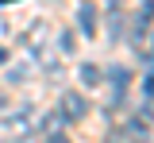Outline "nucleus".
<instances>
[{
    "instance_id": "nucleus-1",
    "label": "nucleus",
    "mask_w": 154,
    "mask_h": 143,
    "mask_svg": "<svg viewBox=\"0 0 154 143\" xmlns=\"http://www.w3.org/2000/svg\"><path fill=\"white\" fill-rule=\"evenodd\" d=\"M77 23H81V35H85V39L96 35V8L93 4H81V8H77Z\"/></svg>"
},
{
    "instance_id": "nucleus-2",
    "label": "nucleus",
    "mask_w": 154,
    "mask_h": 143,
    "mask_svg": "<svg viewBox=\"0 0 154 143\" xmlns=\"http://www.w3.org/2000/svg\"><path fill=\"white\" fill-rule=\"evenodd\" d=\"M85 108H89V104H85V97H77V93H69V97L62 101V112H66L69 120H73V116H85Z\"/></svg>"
},
{
    "instance_id": "nucleus-3",
    "label": "nucleus",
    "mask_w": 154,
    "mask_h": 143,
    "mask_svg": "<svg viewBox=\"0 0 154 143\" xmlns=\"http://www.w3.org/2000/svg\"><path fill=\"white\" fill-rule=\"evenodd\" d=\"M108 78H112V85H116V104H119L123 85H127V70H123V66H112V70H108Z\"/></svg>"
},
{
    "instance_id": "nucleus-4",
    "label": "nucleus",
    "mask_w": 154,
    "mask_h": 143,
    "mask_svg": "<svg viewBox=\"0 0 154 143\" xmlns=\"http://www.w3.org/2000/svg\"><path fill=\"white\" fill-rule=\"evenodd\" d=\"M81 78H85V85H96L100 81V70L96 66H81Z\"/></svg>"
},
{
    "instance_id": "nucleus-5",
    "label": "nucleus",
    "mask_w": 154,
    "mask_h": 143,
    "mask_svg": "<svg viewBox=\"0 0 154 143\" xmlns=\"http://www.w3.org/2000/svg\"><path fill=\"white\" fill-rule=\"evenodd\" d=\"M46 143H69V139H66L62 132H54V135H50V139H46Z\"/></svg>"
},
{
    "instance_id": "nucleus-6",
    "label": "nucleus",
    "mask_w": 154,
    "mask_h": 143,
    "mask_svg": "<svg viewBox=\"0 0 154 143\" xmlns=\"http://www.w3.org/2000/svg\"><path fill=\"white\" fill-rule=\"evenodd\" d=\"M4 58H8V54H4V50H0V66H4Z\"/></svg>"
}]
</instances>
